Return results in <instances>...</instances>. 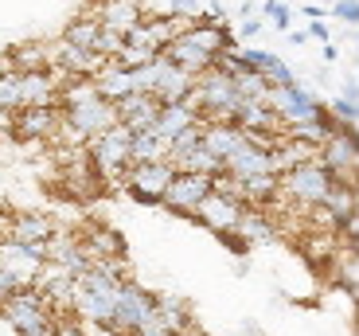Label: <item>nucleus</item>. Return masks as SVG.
Wrapping results in <instances>:
<instances>
[{"label": "nucleus", "mask_w": 359, "mask_h": 336, "mask_svg": "<svg viewBox=\"0 0 359 336\" xmlns=\"http://www.w3.org/2000/svg\"><path fill=\"white\" fill-rule=\"evenodd\" d=\"M243 203L226 200V196H219V191H211L203 203L196 208V215H191V223H199V227H207L211 235H234V227H238V219H243Z\"/></svg>", "instance_id": "nucleus-12"}, {"label": "nucleus", "mask_w": 359, "mask_h": 336, "mask_svg": "<svg viewBox=\"0 0 359 336\" xmlns=\"http://www.w3.org/2000/svg\"><path fill=\"white\" fill-rule=\"evenodd\" d=\"M55 336H86V332H82V321L71 313V317H59V321H55Z\"/></svg>", "instance_id": "nucleus-35"}, {"label": "nucleus", "mask_w": 359, "mask_h": 336, "mask_svg": "<svg viewBox=\"0 0 359 336\" xmlns=\"http://www.w3.org/2000/svg\"><path fill=\"white\" fill-rule=\"evenodd\" d=\"M79 235H82V243H86L94 262H102V258H126V238H121V231L106 227V223H82Z\"/></svg>", "instance_id": "nucleus-21"}, {"label": "nucleus", "mask_w": 359, "mask_h": 336, "mask_svg": "<svg viewBox=\"0 0 359 336\" xmlns=\"http://www.w3.org/2000/svg\"><path fill=\"white\" fill-rule=\"evenodd\" d=\"M137 336H172V332H168V328H161L156 321H149V325H141V332H137Z\"/></svg>", "instance_id": "nucleus-38"}, {"label": "nucleus", "mask_w": 359, "mask_h": 336, "mask_svg": "<svg viewBox=\"0 0 359 336\" xmlns=\"http://www.w3.org/2000/svg\"><path fill=\"white\" fill-rule=\"evenodd\" d=\"M266 106L278 114L285 126H301V121H316L328 114V106L324 102H316L313 94L297 82V86H273V90L266 94Z\"/></svg>", "instance_id": "nucleus-5"}, {"label": "nucleus", "mask_w": 359, "mask_h": 336, "mask_svg": "<svg viewBox=\"0 0 359 336\" xmlns=\"http://www.w3.org/2000/svg\"><path fill=\"white\" fill-rule=\"evenodd\" d=\"M59 126H63L59 106H27L12 114V137H20V141H55Z\"/></svg>", "instance_id": "nucleus-11"}, {"label": "nucleus", "mask_w": 359, "mask_h": 336, "mask_svg": "<svg viewBox=\"0 0 359 336\" xmlns=\"http://www.w3.org/2000/svg\"><path fill=\"white\" fill-rule=\"evenodd\" d=\"M320 208L328 211V219L344 231V223H348V219L355 215V208H359V196H355L351 184H332V191H328V200H324Z\"/></svg>", "instance_id": "nucleus-29"}, {"label": "nucleus", "mask_w": 359, "mask_h": 336, "mask_svg": "<svg viewBox=\"0 0 359 336\" xmlns=\"http://www.w3.org/2000/svg\"><path fill=\"white\" fill-rule=\"evenodd\" d=\"M149 161H168V141L156 137L153 129L133 133V164H149Z\"/></svg>", "instance_id": "nucleus-31"}, {"label": "nucleus", "mask_w": 359, "mask_h": 336, "mask_svg": "<svg viewBox=\"0 0 359 336\" xmlns=\"http://www.w3.org/2000/svg\"><path fill=\"white\" fill-rule=\"evenodd\" d=\"M250 145V133L238 129L234 121H203V149L207 153H215L219 161H231L234 153H243Z\"/></svg>", "instance_id": "nucleus-16"}, {"label": "nucleus", "mask_w": 359, "mask_h": 336, "mask_svg": "<svg viewBox=\"0 0 359 336\" xmlns=\"http://www.w3.org/2000/svg\"><path fill=\"white\" fill-rule=\"evenodd\" d=\"M43 258H47V262H55V266H63L67 274H74V278H82V274L94 270V258H90V250H86V243H82L79 231H63V227H59L43 243Z\"/></svg>", "instance_id": "nucleus-8"}, {"label": "nucleus", "mask_w": 359, "mask_h": 336, "mask_svg": "<svg viewBox=\"0 0 359 336\" xmlns=\"http://www.w3.org/2000/svg\"><path fill=\"white\" fill-rule=\"evenodd\" d=\"M199 121V114L188 106V102H168V106L161 109V118H156V126H153V133L156 137H164L172 145V137H180L184 129H191Z\"/></svg>", "instance_id": "nucleus-22"}, {"label": "nucleus", "mask_w": 359, "mask_h": 336, "mask_svg": "<svg viewBox=\"0 0 359 336\" xmlns=\"http://www.w3.org/2000/svg\"><path fill=\"white\" fill-rule=\"evenodd\" d=\"M153 59H156L153 51H144V47H133V43H129L126 51H121V59H117V63L126 67V71H137V67H149Z\"/></svg>", "instance_id": "nucleus-32"}, {"label": "nucleus", "mask_w": 359, "mask_h": 336, "mask_svg": "<svg viewBox=\"0 0 359 336\" xmlns=\"http://www.w3.org/2000/svg\"><path fill=\"white\" fill-rule=\"evenodd\" d=\"M86 153L106 188H126V173L133 168V133L121 121L106 133H98L94 141H86Z\"/></svg>", "instance_id": "nucleus-1"}, {"label": "nucleus", "mask_w": 359, "mask_h": 336, "mask_svg": "<svg viewBox=\"0 0 359 336\" xmlns=\"http://www.w3.org/2000/svg\"><path fill=\"white\" fill-rule=\"evenodd\" d=\"M262 12H266V16H273V27H278V32H289L293 12H289L285 0H266V4H262Z\"/></svg>", "instance_id": "nucleus-33"}, {"label": "nucleus", "mask_w": 359, "mask_h": 336, "mask_svg": "<svg viewBox=\"0 0 359 336\" xmlns=\"http://www.w3.org/2000/svg\"><path fill=\"white\" fill-rule=\"evenodd\" d=\"M74 285H79V278L67 274L63 266H55V262H43V270H39V278H36V293L47 301V309H51L55 317H71L74 313Z\"/></svg>", "instance_id": "nucleus-10"}, {"label": "nucleus", "mask_w": 359, "mask_h": 336, "mask_svg": "<svg viewBox=\"0 0 359 336\" xmlns=\"http://www.w3.org/2000/svg\"><path fill=\"white\" fill-rule=\"evenodd\" d=\"M172 168H176V173H196V176H219V173H223V161H219L215 153H207L203 145H196L191 153L176 156Z\"/></svg>", "instance_id": "nucleus-30"}, {"label": "nucleus", "mask_w": 359, "mask_h": 336, "mask_svg": "<svg viewBox=\"0 0 359 336\" xmlns=\"http://www.w3.org/2000/svg\"><path fill=\"white\" fill-rule=\"evenodd\" d=\"M153 321L161 328H168L172 336H188L196 332V313H191L188 297H180V293H164V297H156V309H153Z\"/></svg>", "instance_id": "nucleus-18"}, {"label": "nucleus", "mask_w": 359, "mask_h": 336, "mask_svg": "<svg viewBox=\"0 0 359 336\" xmlns=\"http://www.w3.org/2000/svg\"><path fill=\"white\" fill-rule=\"evenodd\" d=\"M12 67L20 74H32V71H51L55 59H51V43H20L8 51Z\"/></svg>", "instance_id": "nucleus-27"}, {"label": "nucleus", "mask_w": 359, "mask_h": 336, "mask_svg": "<svg viewBox=\"0 0 359 336\" xmlns=\"http://www.w3.org/2000/svg\"><path fill=\"white\" fill-rule=\"evenodd\" d=\"M211 196V176H196V173H176L168 184V191H164L161 208L172 211V215H184L191 219L196 215V208Z\"/></svg>", "instance_id": "nucleus-9"}, {"label": "nucleus", "mask_w": 359, "mask_h": 336, "mask_svg": "<svg viewBox=\"0 0 359 336\" xmlns=\"http://www.w3.org/2000/svg\"><path fill=\"white\" fill-rule=\"evenodd\" d=\"M328 270H332V282L340 285V290H348L351 297H359V246L344 243L340 250H336V258L328 262Z\"/></svg>", "instance_id": "nucleus-23"}, {"label": "nucleus", "mask_w": 359, "mask_h": 336, "mask_svg": "<svg viewBox=\"0 0 359 336\" xmlns=\"http://www.w3.org/2000/svg\"><path fill=\"white\" fill-rule=\"evenodd\" d=\"M191 86H196V79H191L188 71H180L164 51L153 59V94L164 106H168V102H184L191 94Z\"/></svg>", "instance_id": "nucleus-13"}, {"label": "nucleus", "mask_w": 359, "mask_h": 336, "mask_svg": "<svg viewBox=\"0 0 359 336\" xmlns=\"http://www.w3.org/2000/svg\"><path fill=\"white\" fill-rule=\"evenodd\" d=\"M309 36H313V39H324V43H328V24L313 20V27H309Z\"/></svg>", "instance_id": "nucleus-39"}, {"label": "nucleus", "mask_w": 359, "mask_h": 336, "mask_svg": "<svg viewBox=\"0 0 359 336\" xmlns=\"http://www.w3.org/2000/svg\"><path fill=\"white\" fill-rule=\"evenodd\" d=\"M0 317L8 321L20 336H55V321H59L36 290H16L0 305Z\"/></svg>", "instance_id": "nucleus-3"}, {"label": "nucleus", "mask_w": 359, "mask_h": 336, "mask_svg": "<svg viewBox=\"0 0 359 336\" xmlns=\"http://www.w3.org/2000/svg\"><path fill=\"white\" fill-rule=\"evenodd\" d=\"M246 67H254L258 74H266L269 86H297V74L285 67V59H278L273 51H243Z\"/></svg>", "instance_id": "nucleus-24"}, {"label": "nucleus", "mask_w": 359, "mask_h": 336, "mask_svg": "<svg viewBox=\"0 0 359 336\" xmlns=\"http://www.w3.org/2000/svg\"><path fill=\"white\" fill-rule=\"evenodd\" d=\"M223 173L234 176L238 184H246V180H254V176H278V164H273V153H269V149H258L250 141L243 153H234L231 161L223 164Z\"/></svg>", "instance_id": "nucleus-17"}, {"label": "nucleus", "mask_w": 359, "mask_h": 336, "mask_svg": "<svg viewBox=\"0 0 359 336\" xmlns=\"http://www.w3.org/2000/svg\"><path fill=\"white\" fill-rule=\"evenodd\" d=\"M234 238L243 246L273 243V238H281V227H278V219H273L269 208H246L243 219H238V227H234Z\"/></svg>", "instance_id": "nucleus-19"}, {"label": "nucleus", "mask_w": 359, "mask_h": 336, "mask_svg": "<svg viewBox=\"0 0 359 336\" xmlns=\"http://www.w3.org/2000/svg\"><path fill=\"white\" fill-rule=\"evenodd\" d=\"M262 32V20H246V24H238V32H234V39H254Z\"/></svg>", "instance_id": "nucleus-36"}, {"label": "nucleus", "mask_w": 359, "mask_h": 336, "mask_svg": "<svg viewBox=\"0 0 359 336\" xmlns=\"http://www.w3.org/2000/svg\"><path fill=\"white\" fill-rule=\"evenodd\" d=\"M172 8H176V16H196L199 0H172Z\"/></svg>", "instance_id": "nucleus-37"}, {"label": "nucleus", "mask_w": 359, "mask_h": 336, "mask_svg": "<svg viewBox=\"0 0 359 336\" xmlns=\"http://www.w3.org/2000/svg\"><path fill=\"white\" fill-rule=\"evenodd\" d=\"M164 55H168V59L180 67V71H188L191 79H199L203 71H211V67H215V59H211V55L199 51V47H191V43H184L180 36L168 43V51H164Z\"/></svg>", "instance_id": "nucleus-25"}, {"label": "nucleus", "mask_w": 359, "mask_h": 336, "mask_svg": "<svg viewBox=\"0 0 359 336\" xmlns=\"http://www.w3.org/2000/svg\"><path fill=\"white\" fill-rule=\"evenodd\" d=\"M172 176H176V168H172V161H149V164H133L126 173V191L133 196L137 203H161L164 191H168Z\"/></svg>", "instance_id": "nucleus-7"}, {"label": "nucleus", "mask_w": 359, "mask_h": 336, "mask_svg": "<svg viewBox=\"0 0 359 336\" xmlns=\"http://www.w3.org/2000/svg\"><path fill=\"white\" fill-rule=\"evenodd\" d=\"M332 16L348 20V24H359V0H332Z\"/></svg>", "instance_id": "nucleus-34"}, {"label": "nucleus", "mask_w": 359, "mask_h": 336, "mask_svg": "<svg viewBox=\"0 0 359 336\" xmlns=\"http://www.w3.org/2000/svg\"><path fill=\"white\" fill-rule=\"evenodd\" d=\"M94 82H98V94L106 102H114V106L133 94V71H126L121 63H106V71H102Z\"/></svg>", "instance_id": "nucleus-26"}, {"label": "nucleus", "mask_w": 359, "mask_h": 336, "mask_svg": "<svg viewBox=\"0 0 359 336\" xmlns=\"http://www.w3.org/2000/svg\"><path fill=\"white\" fill-rule=\"evenodd\" d=\"M164 102L156 94H129V98L117 102V121L129 129V133H144V129H153L156 118H161Z\"/></svg>", "instance_id": "nucleus-14"}, {"label": "nucleus", "mask_w": 359, "mask_h": 336, "mask_svg": "<svg viewBox=\"0 0 359 336\" xmlns=\"http://www.w3.org/2000/svg\"><path fill=\"white\" fill-rule=\"evenodd\" d=\"M90 12L98 16V24L106 27V32H121L126 39H129V32L144 20L141 16V4H133V0H98Z\"/></svg>", "instance_id": "nucleus-20"}, {"label": "nucleus", "mask_w": 359, "mask_h": 336, "mask_svg": "<svg viewBox=\"0 0 359 336\" xmlns=\"http://www.w3.org/2000/svg\"><path fill=\"white\" fill-rule=\"evenodd\" d=\"M133 4H141V0H133Z\"/></svg>", "instance_id": "nucleus-40"}, {"label": "nucleus", "mask_w": 359, "mask_h": 336, "mask_svg": "<svg viewBox=\"0 0 359 336\" xmlns=\"http://www.w3.org/2000/svg\"><path fill=\"white\" fill-rule=\"evenodd\" d=\"M59 39H67L71 47H86V51H94V47H98V39H102L98 16H94V12H82V16H74L71 24L63 27V36H59Z\"/></svg>", "instance_id": "nucleus-28"}, {"label": "nucleus", "mask_w": 359, "mask_h": 336, "mask_svg": "<svg viewBox=\"0 0 359 336\" xmlns=\"http://www.w3.org/2000/svg\"><path fill=\"white\" fill-rule=\"evenodd\" d=\"M153 309H156V293H149L133 278V282H126L121 290H117L114 325H109L106 332H114V336H137V332H141V325H149V321H153Z\"/></svg>", "instance_id": "nucleus-4"}, {"label": "nucleus", "mask_w": 359, "mask_h": 336, "mask_svg": "<svg viewBox=\"0 0 359 336\" xmlns=\"http://www.w3.org/2000/svg\"><path fill=\"white\" fill-rule=\"evenodd\" d=\"M43 243L39 246H24L16 238H0V270L8 274L16 290H36V278L43 270Z\"/></svg>", "instance_id": "nucleus-6"}, {"label": "nucleus", "mask_w": 359, "mask_h": 336, "mask_svg": "<svg viewBox=\"0 0 359 336\" xmlns=\"http://www.w3.org/2000/svg\"><path fill=\"white\" fill-rule=\"evenodd\" d=\"M59 231V223H55L47 211H39V208H20V211H12V227H8V238H16V243H24V246H39V243H47V238Z\"/></svg>", "instance_id": "nucleus-15"}, {"label": "nucleus", "mask_w": 359, "mask_h": 336, "mask_svg": "<svg viewBox=\"0 0 359 336\" xmlns=\"http://www.w3.org/2000/svg\"><path fill=\"white\" fill-rule=\"evenodd\" d=\"M126 282H114L106 278L102 270H90L79 278L74 285V317L82 325H98V328H109L114 325V309H117V290Z\"/></svg>", "instance_id": "nucleus-2"}]
</instances>
